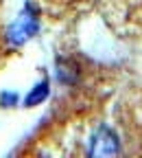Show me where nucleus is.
I'll return each mask as SVG.
<instances>
[{"instance_id": "obj_4", "label": "nucleus", "mask_w": 142, "mask_h": 158, "mask_svg": "<svg viewBox=\"0 0 142 158\" xmlns=\"http://www.w3.org/2000/svg\"><path fill=\"white\" fill-rule=\"evenodd\" d=\"M18 103V94L15 92H2L0 94V106H5V108H11Z\"/></svg>"}, {"instance_id": "obj_3", "label": "nucleus", "mask_w": 142, "mask_h": 158, "mask_svg": "<svg viewBox=\"0 0 142 158\" xmlns=\"http://www.w3.org/2000/svg\"><path fill=\"white\" fill-rule=\"evenodd\" d=\"M50 94V84H48V79H42V81H37L29 94L24 97V106L26 108H33V106H39L42 101H46V97Z\"/></svg>"}, {"instance_id": "obj_1", "label": "nucleus", "mask_w": 142, "mask_h": 158, "mask_svg": "<svg viewBox=\"0 0 142 158\" xmlns=\"http://www.w3.org/2000/svg\"><path fill=\"white\" fill-rule=\"evenodd\" d=\"M39 31V11L35 9L33 2H26L24 9L20 11V15L11 22L9 31H7V40L13 46H20L29 42V40Z\"/></svg>"}, {"instance_id": "obj_2", "label": "nucleus", "mask_w": 142, "mask_h": 158, "mask_svg": "<svg viewBox=\"0 0 142 158\" xmlns=\"http://www.w3.org/2000/svg\"><path fill=\"white\" fill-rule=\"evenodd\" d=\"M118 152H120V143L116 132L107 125L96 127L90 138V156H114Z\"/></svg>"}]
</instances>
